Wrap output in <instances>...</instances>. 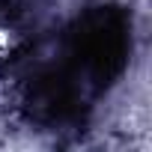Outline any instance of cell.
<instances>
[{
	"mask_svg": "<svg viewBox=\"0 0 152 152\" xmlns=\"http://www.w3.org/2000/svg\"><path fill=\"white\" fill-rule=\"evenodd\" d=\"M131 51V21L119 6H96L84 12L66 33L63 60L54 63L87 99L110 87Z\"/></svg>",
	"mask_w": 152,
	"mask_h": 152,
	"instance_id": "1",
	"label": "cell"
}]
</instances>
